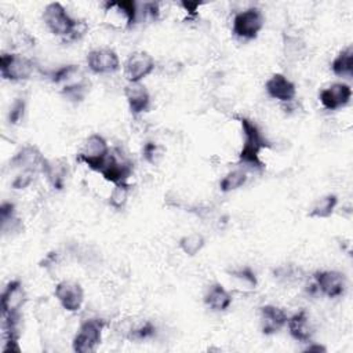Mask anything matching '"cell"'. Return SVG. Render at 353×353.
<instances>
[{"mask_svg":"<svg viewBox=\"0 0 353 353\" xmlns=\"http://www.w3.org/2000/svg\"><path fill=\"white\" fill-rule=\"evenodd\" d=\"M179 4L188 12V15H190L192 18L197 17V10L201 6V3H197V1H181Z\"/></svg>","mask_w":353,"mask_h":353,"instance_id":"cell-37","label":"cell"},{"mask_svg":"<svg viewBox=\"0 0 353 353\" xmlns=\"http://www.w3.org/2000/svg\"><path fill=\"white\" fill-rule=\"evenodd\" d=\"M265 91L272 98L280 103L291 102L296 97L295 84L283 73L272 74L265 83Z\"/></svg>","mask_w":353,"mask_h":353,"instance_id":"cell-16","label":"cell"},{"mask_svg":"<svg viewBox=\"0 0 353 353\" xmlns=\"http://www.w3.org/2000/svg\"><path fill=\"white\" fill-rule=\"evenodd\" d=\"M26 299L28 295L23 283L18 279L8 281L1 292V316L21 313Z\"/></svg>","mask_w":353,"mask_h":353,"instance_id":"cell-15","label":"cell"},{"mask_svg":"<svg viewBox=\"0 0 353 353\" xmlns=\"http://www.w3.org/2000/svg\"><path fill=\"white\" fill-rule=\"evenodd\" d=\"M317 291L327 298H339L347 287L346 276L339 270H317L313 273Z\"/></svg>","mask_w":353,"mask_h":353,"instance_id":"cell-11","label":"cell"},{"mask_svg":"<svg viewBox=\"0 0 353 353\" xmlns=\"http://www.w3.org/2000/svg\"><path fill=\"white\" fill-rule=\"evenodd\" d=\"M331 70L338 77L352 79L353 76V47L346 46L331 62Z\"/></svg>","mask_w":353,"mask_h":353,"instance_id":"cell-23","label":"cell"},{"mask_svg":"<svg viewBox=\"0 0 353 353\" xmlns=\"http://www.w3.org/2000/svg\"><path fill=\"white\" fill-rule=\"evenodd\" d=\"M17 216V210H15V204L11 201H3L0 205V221L1 223L12 219Z\"/></svg>","mask_w":353,"mask_h":353,"instance_id":"cell-36","label":"cell"},{"mask_svg":"<svg viewBox=\"0 0 353 353\" xmlns=\"http://www.w3.org/2000/svg\"><path fill=\"white\" fill-rule=\"evenodd\" d=\"M105 321L102 319H87L81 321L72 341V349L77 353H90L97 349L102 341Z\"/></svg>","mask_w":353,"mask_h":353,"instance_id":"cell-8","label":"cell"},{"mask_svg":"<svg viewBox=\"0 0 353 353\" xmlns=\"http://www.w3.org/2000/svg\"><path fill=\"white\" fill-rule=\"evenodd\" d=\"M156 334V325L150 320H143L138 324L128 325L124 331V336L131 341H146Z\"/></svg>","mask_w":353,"mask_h":353,"instance_id":"cell-28","label":"cell"},{"mask_svg":"<svg viewBox=\"0 0 353 353\" xmlns=\"http://www.w3.org/2000/svg\"><path fill=\"white\" fill-rule=\"evenodd\" d=\"M41 18L54 36L65 40H77L84 34V29H81L84 23L73 18L59 1L48 3L43 10Z\"/></svg>","mask_w":353,"mask_h":353,"instance_id":"cell-3","label":"cell"},{"mask_svg":"<svg viewBox=\"0 0 353 353\" xmlns=\"http://www.w3.org/2000/svg\"><path fill=\"white\" fill-rule=\"evenodd\" d=\"M228 274L243 290H255L258 285L256 274L250 266H241V268L228 270Z\"/></svg>","mask_w":353,"mask_h":353,"instance_id":"cell-26","label":"cell"},{"mask_svg":"<svg viewBox=\"0 0 353 353\" xmlns=\"http://www.w3.org/2000/svg\"><path fill=\"white\" fill-rule=\"evenodd\" d=\"M165 154V148L157 142L148 141L142 146V159L150 164V165H157Z\"/></svg>","mask_w":353,"mask_h":353,"instance_id":"cell-30","label":"cell"},{"mask_svg":"<svg viewBox=\"0 0 353 353\" xmlns=\"http://www.w3.org/2000/svg\"><path fill=\"white\" fill-rule=\"evenodd\" d=\"M139 4L134 0H120L105 3V10H114L125 19L127 28H132L139 23Z\"/></svg>","mask_w":353,"mask_h":353,"instance_id":"cell-22","label":"cell"},{"mask_svg":"<svg viewBox=\"0 0 353 353\" xmlns=\"http://www.w3.org/2000/svg\"><path fill=\"white\" fill-rule=\"evenodd\" d=\"M236 120L240 123L244 137L243 146L239 153V167H241L247 172L263 171L265 163L261 159V152L272 146L269 139L265 137V134L254 120L245 116H236Z\"/></svg>","mask_w":353,"mask_h":353,"instance_id":"cell-1","label":"cell"},{"mask_svg":"<svg viewBox=\"0 0 353 353\" xmlns=\"http://www.w3.org/2000/svg\"><path fill=\"white\" fill-rule=\"evenodd\" d=\"M34 62L17 52H3L0 57V74L8 81H25L29 80L34 72Z\"/></svg>","mask_w":353,"mask_h":353,"instance_id":"cell-7","label":"cell"},{"mask_svg":"<svg viewBox=\"0 0 353 353\" xmlns=\"http://www.w3.org/2000/svg\"><path fill=\"white\" fill-rule=\"evenodd\" d=\"M248 181V172L243 170L241 167H237L232 171H229L221 181H219V189L223 193L234 192L240 188H243Z\"/></svg>","mask_w":353,"mask_h":353,"instance_id":"cell-25","label":"cell"},{"mask_svg":"<svg viewBox=\"0 0 353 353\" xmlns=\"http://www.w3.org/2000/svg\"><path fill=\"white\" fill-rule=\"evenodd\" d=\"M50 80L59 87L61 94L70 102H81L90 91L91 83L84 70L77 63L59 66L48 74Z\"/></svg>","mask_w":353,"mask_h":353,"instance_id":"cell-2","label":"cell"},{"mask_svg":"<svg viewBox=\"0 0 353 353\" xmlns=\"http://www.w3.org/2000/svg\"><path fill=\"white\" fill-rule=\"evenodd\" d=\"M26 113V98L23 95L17 97L7 112V120L11 125H18L22 123Z\"/></svg>","mask_w":353,"mask_h":353,"instance_id":"cell-31","label":"cell"},{"mask_svg":"<svg viewBox=\"0 0 353 353\" xmlns=\"http://www.w3.org/2000/svg\"><path fill=\"white\" fill-rule=\"evenodd\" d=\"M338 205V196L334 193L319 197L307 211L309 218H328L334 214Z\"/></svg>","mask_w":353,"mask_h":353,"instance_id":"cell-24","label":"cell"},{"mask_svg":"<svg viewBox=\"0 0 353 353\" xmlns=\"http://www.w3.org/2000/svg\"><path fill=\"white\" fill-rule=\"evenodd\" d=\"M112 185L127 183L134 174V161L120 148H110L99 172Z\"/></svg>","mask_w":353,"mask_h":353,"instance_id":"cell-4","label":"cell"},{"mask_svg":"<svg viewBox=\"0 0 353 353\" xmlns=\"http://www.w3.org/2000/svg\"><path fill=\"white\" fill-rule=\"evenodd\" d=\"M265 26V15L258 7H248L237 12L232 22V33L236 39L250 41L258 37Z\"/></svg>","mask_w":353,"mask_h":353,"instance_id":"cell-5","label":"cell"},{"mask_svg":"<svg viewBox=\"0 0 353 353\" xmlns=\"http://www.w3.org/2000/svg\"><path fill=\"white\" fill-rule=\"evenodd\" d=\"M305 52V43L298 36H284V54L288 58L298 59Z\"/></svg>","mask_w":353,"mask_h":353,"instance_id":"cell-33","label":"cell"},{"mask_svg":"<svg viewBox=\"0 0 353 353\" xmlns=\"http://www.w3.org/2000/svg\"><path fill=\"white\" fill-rule=\"evenodd\" d=\"M139 22L149 21V22H156L160 17V8L157 3H143L139 4Z\"/></svg>","mask_w":353,"mask_h":353,"instance_id":"cell-34","label":"cell"},{"mask_svg":"<svg viewBox=\"0 0 353 353\" xmlns=\"http://www.w3.org/2000/svg\"><path fill=\"white\" fill-rule=\"evenodd\" d=\"M130 192H131V185L128 182L113 185V189H112V192L109 194V199H108L109 205L112 208L117 210V211H121L127 205Z\"/></svg>","mask_w":353,"mask_h":353,"instance_id":"cell-29","label":"cell"},{"mask_svg":"<svg viewBox=\"0 0 353 353\" xmlns=\"http://www.w3.org/2000/svg\"><path fill=\"white\" fill-rule=\"evenodd\" d=\"M47 157L41 153V150L32 143L23 145L19 148L15 154L10 159V167L12 170H28V171H34V172H41L43 165L46 163Z\"/></svg>","mask_w":353,"mask_h":353,"instance_id":"cell-12","label":"cell"},{"mask_svg":"<svg viewBox=\"0 0 353 353\" xmlns=\"http://www.w3.org/2000/svg\"><path fill=\"white\" fill-rule=\"evenodd\" d=\"M303 352H327V347L324 345L320 343H314V342H307V346L303 349Z\"/></svg>","mask_w":353,"mask_h":353,"instance_id":"cell-39","label":"cell"},{"mask_svg":"<svg viewBox=\"0 0 353 353\" xmlns=\"http://www.w3.org/2000/svg\"><path fill=\"white\" fill-rule=\"evenodd\" d=\"M287 328L290 335L301 343H307L312 341L313 336V327L310 324L309 314L305 309H301L299 312L294 313L292 316H288L287 320Z\"/></svg>","mask_w":353,"mask_h":353,"instance_id":"cell-20","label":"cell"},{"mask_svg":"<svg viewBox=\"0 0 353 353\" xmlns=\"http://www.w3.org/2000/svg\"><path fill=\"white\" fill-rule=\"evenodd\" d=\"M124 97L131 114L139 116L150 108V94L142 83H127L124 85Z\"/></svg>","mask_w":353,"mask_h":353,"instance_id":"cell-19","label":"cell"},{"mask_svg":"<svg viewBox=\"0 0 353 353\" xmlns=\"http://www.w3.org/2000/svg\"><path fill=\"white\" fill-rule=\"evenodd\" d=\"M110 146L105 137L101 134H90L81 143L80 150L76 154V160L87 165L91 171L99 172L106 156L109 154Z\"/></svg>","mask_w":353,"mask_h":353,"instance_id":"cell-6","label":"cell"},{"mask_svg":"<svg viewBox=\"0 0 353 353\" xmlns=\"http://www.w3.org/2000/svg\"><path fill=\"white\" fill-rule=\"evenodd\" d=\"M204 245H205V237L199 232L185 234L178 241L179 250L188 256L197 255L204 248Z\"/></svg>","mask_w":353,"mask_h":353,"instance_id":"cell-27","label":"cell"},{"mask_svg":"<svg viewBox=\"0 0 353 353\" xmlns=\"http://www.w3.org/2000/svg\"><path fill=\"white\" fill-rule=\"evenodd\" d=\"M69 172H70L69 163L65 157L47 159L43 165V171H41V174L46 176L48 185L54 190H62L66 186Z\"/></svg>","mask_w":353,"mask_h":353,"instance_id":"cell-18","label":"cell"},{"mask_svg":"<svg viewBox=\"0 0 353 353\" xmlns=\"http://www.w3.org/2000/svg\"><path fill=\"white\" fill-rule=\"evenodd\" d=\"M288 314L284 309L276 305H263L259 307V324L261 331L265 335L277 334L281 328L285 327Z\"/></svg>","mask_w":353,"mask_h":353,"instance_id":"cell-17","label":"cell"},{"mask_svg":"<svg viewBox=\"0 0 353 353\" xmlns=\"http://www.w3.org/2000/svg\"><path fill=\"white\" fill-rule=\"evenodd\" d=\"M273 274L277 280L284 281V283H292V281H299L302 279V270L301 268H296L291 263H285L281 266H277L273 269Z\"/></svg>","mask_w":353,"mask_h":353,"instance_id":"cell-32","label":"cell"},{"mask_svg":"<svg viewBox=\"0 0 353 353\" xmlns=\"http://www.w3.org/2000/svg\"><path fill=\"white\" fill-rule=\"evenodd\" d=\"M36 175H37V172H34V171H28V170L19 171L11 182V188L18 189V190L19 189H26L28 186H30L33 183Z\"/></svg>","mask_w":353,"mask_h":353,"instance_id":"cell-35","label":"cell"},{"mask_svg":"<svg viewBox=\"0 0 353 353\" xmlns=\"http://www.w3.org/2000/svg\"><path fill=\"white\" fill-rule=\"evenodd\" d=\"M156 69V61L148 51H134L123 65V74L127 83H142Z\"/></svg>","mask_w":353,"mask_h":353,"instance_id":"cell-9","label":"cell"},{"mask_svg":"<svg viewBox=\"0 0 353 353\" xmlns=\"http://www.w3.org/2000/svg\"><path fill=\"white\" fill-rule=\"evenodd\" d=\"M54 296L69 313H76L84 303V290L80 283L74 280H61L55 284Z\"/></svg>","mask_w":353,"mask_h":353,"instance_id":"cell-10","label":"cell"},{"mask_svg":"<svg viewBox=\"0 0 353 353\" xmlns=\"http://www.w3.org/2000/svg\"><path fill=\"white\" fill-rule=\"evenodd\" d=\"M87 66L94 74H110L120 69V59L113 48H95L87 54Z\"/></svg>","mask_w":353,"mask_h":353,"instance_id":"cell-13","label":"cell"},{"mask_svg":"<svg viewBox=\"0 0 353 353\" xmlns=\"http://www.w3.org/2000/svg\"><path fill=\"white\" fill-rule=\"evenodd\" d=\"M204 303L214 312H226L232 305V294L221 283L211 284L203 298Z\"/></svg>","mask_w":353,"mask_h":353,"instance_id":"cell-21","label":"cell"},{"mask_svg":"<svg viewBox=\"0 0 353 353\" xmlns=\"http://www.w3.org/2000/svg\"><path fill=\"white\" fill-rule=\"evenodd\" d=\"M57 262H58V252H57V251H51V252H48V254L43 258V261L40 262V266H41V268H46V269H50L51 266L57 265Z\"/></svg>","mask_w":353,"mask_h":353,"instance_id":"cell-38","label":"cell"},{"mask_svg":"<svg viewBox=\"0 0 353 353\" xmlns=\"http://www.w3.org/2000/svg\"><path fill=\"white\" fill-rule=\"evenodd\" d=\"M352 87L343 81H336L319 92V99L324 109L338 110L347 106L352 101Z\"/></svg>","mask_w":353,"mask_h":353,"instance_id":"cell-14","label":"cell"}]
</instances>
